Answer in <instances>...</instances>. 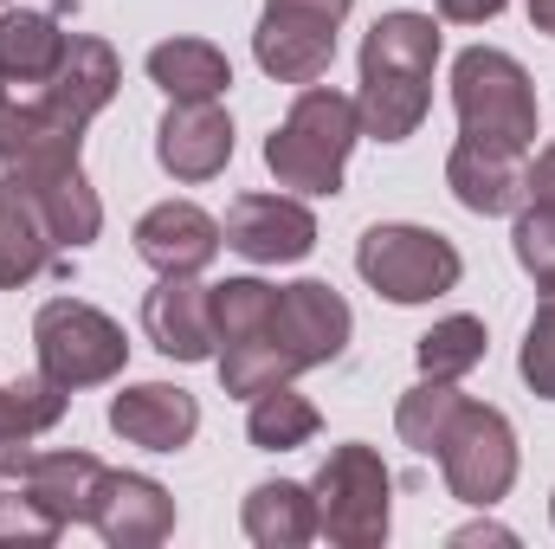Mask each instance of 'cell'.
<instances>
[{
  "label": "cell",
  "instance_id": "obj_31",
  "mask_svg": "<svg viewBox=\"0 0 555 549\" xmlns=\"http://www.w3.org/2000/svg\"><path fill=\"white\" fill-rule=\"evenodd\" d=\"M524 201H543V207H555V142L524 168Z\"/></svg>",
  "mask_w": 555,
  "mask_h": 549
},
{
  "label": "cell",
  "instance_id": "obj_7",
  "mask_svg": "<svg viewBox=\"0 0 555 549\" xmlns=\"http://www.w3.org/2000/svg\"><path fill=\"white\" fill-rule=\"evenodd\" d=\"M310 491H317V531L330 544L375 549L388 537V491H395V478H388V465H382L375 446H362V439L336 446L323 459V472H317Z\"/></svg>",
  "mask_w": 555,
  "mask_h": 549
},
{
  "label": "cell",
  "instance_id": "obj_26",
  "mask_svg": "<svg viewBox=\"0 0 555 549\" xmlns=\"http://www.w3.org/2000/svg\"><path fill=\"white\" fill-rule=\"evenodd\" d=\"M485 362V323L478 317H446L420 336V375L433 382H459Z\"/></svg>",
  "mask_w": 555,
  "mask_h": 549
},
{
  "label": "cell",
  "instance_id": "obj_11",
  "mask_svg": "<svg viewBox=\"0 0 555 549\" xmlns=\"http://www.w3.org/2000/svg\"><path fill=\"white\" fill-rule=\"evenodd\" d=\"M220 233H227V246H233L240 259H253V266H291V259H304V253L317 246V220H310V207L291 201V194H240V201L227 207Z\"/></svg>",
  "mask_w": 555,
  "mask_h": 549
},
{
  "label": "cell",
  "instance_id": "obj_9",
  "mask_svg": "<svg viewBox=\"0 0 555 549\" xmlns=\"http://www.w3.org/2000/svg\"><path fill=\"white\" fill-rule=\"evenodd\" d=\"M433 459L446 472V491L459 505H478V511L498 505L517 485V433H511V420L498 408H478V401H465L452 413V426H446Z\"/></svg>",
  "mask_w": 555,
  "mask_h": 549
},
{
  "label": "cell",
  "instance_id": "obj_19",
  "mask_svg": "<svg viewBox=\"0 0 555 549\" xmlns=\"http://www.w3.org/2000/svg\"><path fill=\"white\" fill-rule=\"evenodd\" d=\"M20 491L65 531V524H91V505L104 491V465L91 452H33L20 472Z\"/></svg>",
  "mask_w": 555,
  "mask_h": 549
},
{
  "label": "cell",
  "instance_id": "obj_23",
  "mask_svg": "<svg viewBox=\"0 0 555 549\" xmlns=\"http://www.w3.org/2000/svg\"><path fill=\"white\" fill-rule=\"evenodd\" d=\"M246 537L259 549H304L317 537V491L272 478V485H253L246 498Z\"/></svg>",
  "mask_w": 555,
  "mask_h": 549
},
{
  "label": "cell",
  "instance_id": "obj_21",
  "mask_svg": "<svg viewBox=\"0 0 555 549\" xmlns=\"http://www.w3.org/2000/svg\"><path fill=\"white\" fill-rule=\"evenodd\" d=\"M524 168H530V155H504V149L459 142L452 162H446V188L472 214H511V207H524Z\"/></svg>",
  "mask_w": 555,
  "mask_h": 549
},
{
  "label": "cell",
  "instance_id": "obj_13",
  "mask_svg": "<svg viewBox=\"0 0 555 549\" xmlns=\"http://www.w3.org/2000/svg\"><path fill=\"white\" fill-rule=\"evenodd\" d=\"M278 336H284V356L291 369H323L343 356L349 343V304L317 284V278H297V284H278Z\"/></svg>",
  "mask_w": 555,
  "mask_h": 549
},
{
  "label": "cell",
  "instance_id": "obj_24",
  "mask_svg": "<svg viewBox=\"0 0 555 549\" xmlns=\"http://www.w3.org/2000/svg\"><path fill=\"white\" fill-rule=\"evenodd\" d=\"M149 78L168 91V98H220L233 85V65L220 46L207 39H162L149 52Z\"/></svg>",
  "mask_w": 555,
  "mask_h": 549
},
{
  "label": "cell",
  "instance_id": "obj_25",
  "mask_svg": "<svg viewBox=\"0 0 555 549\" xmlns=\"http://www.w3.org/2000/svg\"><path fill=\"white\" fill-rule=\"evenodd\" d=\"M246 433H253V446H266V452H291V446L317 439V408H310L304 395H291V382L259 388V395H253V413H246Z\"/></svg>",
  "mask_w": 555,
  "mask_h": 549
},
{
  "label": "cell",
  "instance_id": "obj_6",
  "mask_svg": "<svg viewBox=\"0 0 555 549\" xmlns=\"http://www.w3.org/2000/svg\"><path fill=\"white\" fill-rule=\"evenodd\" d=\"M33 349H39V375H52L65 395L98 388V382L124 375V362H130L124 330L98 304H78V297H52L33 317Z\"/></svg>",
  "mask_w": 555,
  "mask_h": 549
},
{
  "label": "cell",
  "instance_id": "obj_28",
  "mask_svg": "<svg viewBox=\"0 0 555 549\" xmlns=\"http://www.w3.org/2000/svg\"><path fill=\"white\" fill-rule=\"evenodd\" d=\"M517 259H524V272L537 278V284H555V207L543 201H524V214H517Z\"/></svg>",
  "mask_w": 555,
  "mask_h": 549
},
{
  "label": "cell",
  "instance_id": "obj_32",
  "mask_svg": "<svg viewBox=\"0 0 555 549\" xmlns=\"http://www.w3.org/2000/svg\"><path fill=\"white\" fill-rule=\"evenodd\" d=\"M439 13H446V20H459V26H485V20H498V13H504V0H439Z\"/></svg>",
  "mask_w": 555,
  "mask_h": 549
},
{
  "label": "cell",
  "instance_id": "obj_4",
  "mask_svg": "<svg viewBox=\"0 0 555 549\" xmlns=\"http://www.w3.org/2000/svg\"><path fill=\"white\" fill-rule=\"evenodd\" d=\"M452 104H459V142L530 155V142H537V85L511 52H491V46L459 52Z\"/></svg>",
  "mask_w": 555,
  "mask_h": 549
},
{
  "label": "cell",
  "instance_id": "obj_1",
  "mask_svg": "<svg viewBox=\"0 0 555 549\" xmlns=\"http://www.w3.org/2000/svg\"><path fill=\"white\" fill-rule=\"evenodd\" d=\"M124 65L104 39L72 33L65 65L46 85H0V162L7 168H59L78 162L85 124L117 98Z\"/></svg>",
  "mask_w": 555,
  "mask_h": 549
},
{
  "label": "cell",
  "instance_id": "obj_34",
  "mask_svg": "<svg viewBox=\"0 0 555 549\" xmlns=\"http://www.w3.org/2000/svg\"><path fill=\"white\" fill-rule=\"evenodd\" d=\"M550 518H555V498H550Z\"/></svg>",
  "mask_w": 555,
  "mask_h": 549
},
{
  "label": "cell",
  "instance_id": "obj_10",
  "mask_svg": "<svg viewBox=\"0 0 555 549\" xmlns=\"http://www.w3.org/2000/svg\"><path fill=\"white\" fill-rule=\"evenodd\" d=\"M349 0H266V20L253 33V52L278 85H317L336 59V26Z\"/></svg>",
  "mask_w": 555,
  "mask_h": 549
},
{
  "label": "cell",
  "instance_id": "obj_22",
  "mask_svg": "<svg viewBox=\"0 0 555 549\" xmlns=\"http://www.w3.org/2000/svg\"><path fill=\"white\" fill-rule=\"evenodd\" d=\"M72 33H59L52 13H0V85H46L65 65Z\"/></svg>",
  "mask_w": 555,
  "mask_h": 549
},
{
  "label": "cell",
  "instance_id": "obj_5",
  "mask_svg": "<svg viewBox=\"0 0 555 549\" xmlns=\"http://www.w3.org/2000/svg\"><path fill=\"white\" fill-rule=\"evenodd\" d=\"M214 356H220L227 395H246V401L297 375L284 356V336H278V284H266V278L214 284Z\"/></svg>",
  "mask_w": 555,
  "mask_h": 549
},
{
  "label": "cell",
  "instance_id": "obj_18",
  "mask_svg": "<svg viewBox=\"0 0 555 549\" xmlns=\"http://www.w3.org/2000/svg\"><path fill=\"white\" fill-rule=\"evenodd\" d=\"M111 426L130 439V446H149V452H181L201 426V408L188 388L175 382H142V388H124L111 401Z\"/></svg>",
  "mask_w": 555,
  "mask_h": 549
},
{
  "label": "cell",
  "instance_id": "obj_8",
  "mask_svg": "<svg viewBox=\"0 0 555 549\" xmlns=\"http://www.w3.org/2000/svg\"><path fill=\"white\" fill-rule=\"evenodd\" d=\"M356 272L388 304H426V297H446L459 284L465 259L433 227H369L362 246H356Z\"/></svg>",
  "mask_w": 555,
  "mask_h": 549
},
{
  "label": "cell",
  "instance_id": "obj_15",
  "mask_svg": "<svg viewBox=\"0 0 555 549\" xmlns=\"http://www.w3.org/2000/svg\"><path fill=\"white\" fill-rule=\"evenodd\" d=\"M91 531L117 549H149L175 531V498L142 472H104V491L91 505Z\"/></svg>",
  "mask_w": 555,
  "mask_h": 549
},
{
  "label": "cell",
  "instance_id": "obj_27",
  "mask_svg": "<svg viewBox=\"0 0 555 549\" xmlns=\"http://www.w3.org/2000/svg\"><path fill=\"white\" fill-rule=\"evenodd\" d=\"M459 408H465V395H459L452 382H433V375H426V382H420L414 395L401 401V413H395V426H401V439H408L414 452H426V459H433V452H439V439H446V426H452V413H459Z\"/></svg>",
  "mask_w": 555,
  "mask_h": 549
},
{
  "label": "cell",
  "instance_id": "obj_2",
  "mask_svg": "<svg viewBox=\"0 0 555 549\" xmlns=\"http://www.w3.org/2000/svg\"><path fill=\"white\" fill-rule=\"evenodd\" d=\"M439 26L426 13H388L362 39V130L375 142H408L433 104Z\"/></svg>",
  "mask_w": 555,
  "mask_h": 549
},
{
  "label": "cell",
  "instance_id": "obj_17",
  "mask_svg": "<svg viewBox=\"0 0 555 549\" xmlns=\"http://www.w3.org/2000/svg\"><path fill=\"white\" fill-rule=\"evenodd\" d=\"M59 253H65V246H59V233H52L39 194L7 168V175H0V284H7V291H13V284H33Z\"/></svg>",
  "mask_w": 555,
  "mask_h": 549
},
{
  "label": "cell",
  "instance_id": "obj_16",
  "mask_svg": "<svg viewBox=\"0 0 555 549\" xmlns=\"http://www.w3.org/2000/svg\"><path fill=\"white\" fill-rule=\"evenodd\" d=\"M220 246H227L220 220L201 214L194 201H162L137 220V253L155 272H207Z\"/></svg>",
  "mask_w": 555,
  "mask_h": 549
},
{
  "label": "cell",
  "instance_id": "obj_35",
  "mask_svg": "<svg viewBox=\"0 0 555 549\" xmlns=\"http://www.w3.org/2000/svg\"><path fill=\"white\" fill-rule=\"evenodd\" d=\"M0 7H7V0H0Z\"/></svg>",
  "mask_w": 555,
  "mask_h": 549
},
{
  "label": "cell",
  "instance_id": "obj_29",
  "mask_svg": "<svg viewBox=\"0 0 555 549\" xmlns=\"http://www.w3.org/2000/svg\"><path fill=\"white\" fill-rule=\"evenodd\" d=\"M524 382L555 401V284H543V304H537V323L524 336Z\"/></svg>",
  "mask_w": 555,
  "mask_h": 549
},
{
  "label": "cell",
  "instance_id": "obj_33",
  "mask_svg": "<svg viewBox=\"0 0 555 549\" xmlns=\"http://www.w3.org/2000/svg\"><path fill=\"white\" fill-rule=\"evenodd\" d=\"M530 26H537V33H550V39H555V0H530Z\"/></svg>",
  "mask_w": 555,
  "mask_h": 549
},
{
  "label": "cell",
  "instance_id": "obj_12",
  "mask_svg": "<svg viewBox=\"0 0 555 549\" xmlns=\"http://www.w3.org/2000/svg\"><path fill=\"white\" fill-rule=\"evenodd\" d=\"M155 155L175 181H214L233 162V117L220 111V98H168Z\"/></svg>",
  "mask_w": 555,
  "mask_h": 549
},
{
  "label": "cell",
  "instance_id": "obj_14",
  "mask_svg": "<svg viewBox=\"0 0 555 549\" xmlns=\"http://www.w3.org/2000/svg\"><path fill=\"white\" fill-rule=\"evenodd\" d=\"M142 330L175 362L214 356V284H194V272H162V284L142 297Z\"/></svg>",
  "mask_w": 555,
  "mask_h": 549
},
{
  "label": "cell",
  "instance_id": "obj_30",
  "mask_svg": "<svg viewBox=\"0 0 555 549\" xmlns=\"http://www.w3.org/2000/svg\"><path fill=\"white\" fill-rule=\"evenodd\" d=\"M52 537H59V524H52L26 491H13V498L0 491V544H33L39 549V544H52Z\"/></svg>",
  "mask_w": 555,
  "mask_h": 549
},
{
  "label": "cell",
  "instance_id": "obj_3",
  "mask_svg": "<svg viewBox=\"0 0 555 549\" xmlns=\"http://www.w3.org/2000/svg\"><path fill=\"white\" fill-rule=\"evenodd\" d=\"M356 137H362V104L330 91V85H304V98L291 104V117L266 142V168L278 175V188L336 194Z\"/></svg>",
  "mask_w": 555,
  "mask_h": 549
},
{
  "label": "cell",
  "instance_id": "obj_20",
  "mask_svg": "<svg viewBox=\"0 0 555 549\" xmlns=\"http://www.w3.org/2000/svg\"><path fill=\"white\" fill-rule=\"evenodd\" d=\"M65 388L52 375H33V382H0V478H20L26 459H33V439L46 426L65 420Z\"/></svg>",
  "mask_w": 555,
  "mask_h": 549
}]
</instances>
